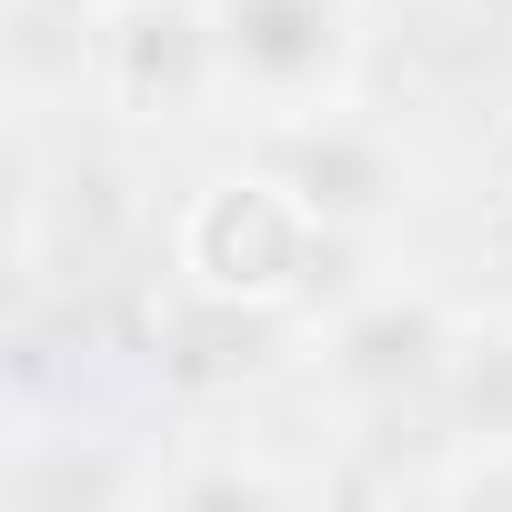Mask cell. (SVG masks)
<instances>
[{
    "mask_svg": "<svg viewBox=\"0 0 512 512\" xmlns=\"http://www.w3.org/2000/svg\"><path fill=\"white\" fill-rule=\"evenodd\" d=\"M452 492H472V502H512V462H472Z\"/></svg>",
    "mask_w": 512,
    "mask_h": 512,
    "instance_id": "4",
    "label": "cell"
},
{
    "mask_svg": "<svg viewBox=\"0 0 512 512\" xmlns=\"http://www.w3.org/2000/svg\"><path fill=\"white\" fill-rule=\"evenodd\" d=\"M322 251H332V211L302 191V171L272 161H231L201 171L171 211V272L191 302L211 312H292L322 282Z\"/></svg>",
    "mask_w": 512,
    "mask_h": 512,
    "instance_id": "1",
    "label": "cell"
},
{
    "mask_svg": "<svg viewBox=\"0 0 512 512\" xmlns=\"http://www.w3.org/2000/svg\"><path fill=\"white\" fill-rule=\"evenodd\" d=\"M201 11L231 111L272 131H312L342 111L362 71V0H201Z\"/></svg>",
    "mask_w": 512,
    "mask_h": 512,
    "instance_id": "2",
    "label": "cell"
},
{
    "mask_svg": "<svg viewBox=\"0 0 512 512\" xmlns=\"http://www.w3.org/2000/svg\"><path fill=\"white\" fill-rule=\"evenodd\" d=\"M91 81L121 121H201L221 101L211 11L201 0H121L91 41Z\"/></svg>",
    "mask_w": 512,
    "mask_h": 512,
    "instance_id": "3",
    "label": "cell"
}]
</instances>
